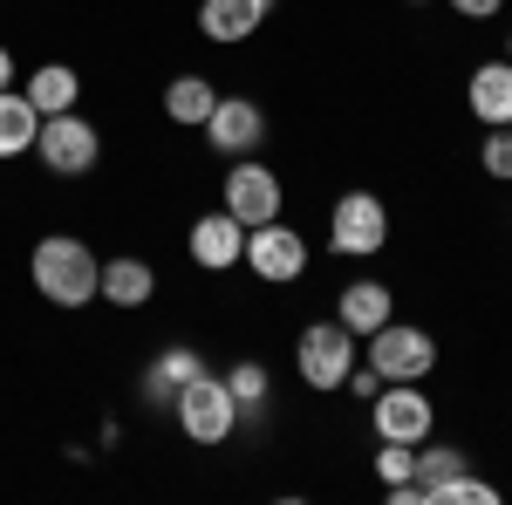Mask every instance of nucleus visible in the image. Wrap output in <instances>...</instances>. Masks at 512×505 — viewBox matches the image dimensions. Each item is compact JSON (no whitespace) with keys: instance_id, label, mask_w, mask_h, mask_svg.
<instances>
[{"instance_id":"1","label":"nucleus","mask_w":512,"mask_h":505,"mask_svg":"<svg viewBox=\"0 0 512 505\" xmlns=\"http://www.w3.org/2000/svg\"><path fill=\"white\" fill-rule=\"evenodd\" d=\"M96 273H103V260L76 233H48L28 253V280H35V294L48 308H89L96 301Z\"/></svg>"},{"instance_id":"2","label":"nucleus","mask_w":512,"mask_h":505,"mask_svg":"<svg viewBox=\"0 0 512 505\" xmlns=\"http://www.w3.org/2000/svg\"><path fill=\"white\" fill-rule=\"evenodd\" d=\"M171 410H178V430H185L192 444H205V451H219L239 430V403H233V389H226L219 369H198L192 383L171 396Z\"/></svg>"},{"instance_id":"3","label":"nucleus","mask_w":512,"mask_h":505,"mask_svg":"<svg viewBox=\"0 0 512 505\" xmlns=\"http://www.w3.org/2000/svg\"><path fill=\"white\" fill-rule=\"evenodd\" d=\"M355 355H362V342H355L342 321H308L294 335V369H301V383L315 389V396H335V389L349 383Z\"/></svg>"},{"instance_id":"4","label":"nucleus","mask_w":512,"mask_h":505,"mask_svg":"<svg viewBox=\"0 0 512 505\" xmlns=\"http://www.w3.org/2000/svg\"><path fill=\"white\" fill-rule=\"evenodd\" d=\"M362 355H369V369L383 376V383H424L437 369V342L431 328H417V321H383L376 335H362Z\"/></svg>"},{"instance_id":"5","label":"nucleus","mask_w":512,"mask_h":505,"mask_svg":"<svg viewBox=\"0 0 512 505\" xmlns=\"http://www.w3.org/2000/svg\"><path fill=\"white\" fill-rule=\"evenodd\" d=\"M35 157L48 164V178H82V171H96V157H103V130L82 117V110L41 117V130H35Z\"/></svg>"},{"instance_id":"6","label":"nucleus","mask_w":512,"mask_h":505,"mask_svg":"<svg viewBox=\"0 0 512 505\" xmlns=\"http://www.w3.org/2000/svg\"><path fill=\"white\" fill-rule=\"evenodd\" d=\"M328 246L349 253V260L383 253V246H390V205L376 192H362V185H349V192L335 198V212H328Z\"/></svg>"},{"instance_id":"7","label":"nucleus","mask_w":512,"mask_h":505,"mask_svg":"<svg viewBox=\"0 0 512 505\" xmlns=\"http://www.w3.org/2000/svg\"><path fill=\"white\" fill-rule=\"evenodd\" d=\"M239 267L253 273V280H267V287H287V280H301V273H308V239L294 233L287 219L246 226V260H239Z\"/></svg>"},{"instance_id":"8","label":"nucleus","mask_w":512,"mask_h":505,"mask_svg":"<svg viewBox=\"0 0 512 505\" xmlns=\"http://www.w3.org/2000/svg\"><path fill=\"white\" fill-rule=\"evenodd\" d=\"M369 424L376 437H396V444H424L437 430V403L424 396V383H383L369 396Z\"/></svg>"},{"instance_id":"9","label":"nucleus","mask_w":512,"mask_h":505,"mask_svg":"<svg viewBox=\"0 0 512 505\" xmlns=\"http://www.w3.org/2000/svg\"><path fill=\"white\" fill-rule=\"evenodd\" d=\"M219 205L233 212L239 226H267V219H280V205H287V185L274 178V164L239 157L233 171H226V192H219Z\"/></svg>"},{"instance_id":"10","label":"nucleus","mask_w":512,"mask_h":505,"mask_svg":"<svg viewBox=\"0 0 512 505\" xmlns=\"http://www.w3.org/2000/svg\"><path fill=\"white\" fill-rule=\"evenodd\" d=\"M260 137H267V110L253 103V96H219L212 103V117H205V144L219 157H253L260 151Z\"/></svg>"},{"instance_id":"11","label":"nucleus","mask_w":512,"mask_h":505,"mask_svg":"<svg viewBox=\"0 0 512 505\" xmlns=\"http://www.w3.org/2000/svg\"><path fill=\"white\" fill-rule=\"evenodd\" d=\"M185 253H192V267L226 273V267H239V260H246V226H239L233 212L219 205V212L192 219V233H185Z\"/></svg>"},{"instance_id":"12","label":"nucleus","mask_w":512,"mask_h":505,"mask_svg":"<svg viewBox=\"0 0 512 505\" xmlns=\"http://www.w3.org/2000/svg\"><path fill=\"white\" fill-rule=\"evenodd\" d=\"M274 21V0H198V35L233 48V41H253Z\"/></svg>"},{"instance_id":"13","label":"nucleus","mask_w":512,"mask_h":505,"mask_svg":"<svg viewBox=\"0 0 512 505\" xmlns=\"http://www.w3.org/2000/svg\"><path fill=\"white\" fill-rule=\"evenodd\" d=\"M465 110H472L485 130H506L512 123V62H478L472 76H465Z\"/></svg>"},{"instance_id":"14","label":"nucleus","mask_w":512,"mask_h":505,"mask_svg":"<svg viewBox=\"0 0 512 505\" xmlns=\"http://www.w3.org/2000/svg\"><path fill=\"white\" fill-rule=\"evenodd\" d=\"M158 294V267L151 260H137V253H117V260H103V273H96V301H110V308H144Z\"/></svg>"},{"instance_id":"15","label":"nucleus","mask_w":512,"mask_h":505,"mask_svg":"<svg viewBox=\"0 0 512 505\" xmlns=\"http://www.w3.org/2000/svg\"><path fill=\"white\" fill-rule=\"evenodd\" d=\"M390 314H396V294L383 287V280H349V287L335 294V321L349 328L355 342H362V335H376Z\"/></svg>"},{"instance_id":"16","label":"nucleus","mask_w":512,"mask_h":505,"mask_svg":"<svg viewBox=\"0 0 512 505\" xmlns=\"http://www.w3.org/2000/svg\"><path fill=\"white\" fill-rule=\"evenodd\" d=\"M198 369H205V355L185 349V342H171V349L151 355V369H144V403H151V410H164V403H171L178 389L192 383Z\"/></svg>"},{"instance_id":"17","label":"nucleus","mask_w":512,"mask_h":505,"mask_svg":"<svg viewBox=\"0 0 512 505\" xmlns=\"http://www.w3.org/2000/svg\"><path fill=\"white\" fill-rule=\"evenodd\" d=\"M21 96L35 103L41 117H62V110H76V96H82V76L69 69V62H41L35 76L21 82Z\"/></svg>"},{"instance_id":"18","label":"nucleus","mask_w":512,"mask_h":505,"mask_svg":"<svg viewBox=\"0 0 512 505\" xmlns=\"http://www.w3.org/2000/svg\"><path fill=\"white\" fill-rule=\"evenodd\" d=\"M212 103H219V89H212L205 76H171L164 82V117L178 123V130H205Z\"/></svg>"},{"instance_id":"19","label":"nucleus","mask_w":512,"mask_h":505,"mask_svg":"<svg viewBox=\"0 0 512 505\" xmlns=\"http://www.w3.org/2000/svg\"><path fill=\"white\" fill-rule=\"evenodd\" d=\"M35 130H41V110L21 89H0V164L35 151Z\"/></svg>"},{"instance_id":"20","label":"nucleus","mask_w":512,"mask_h":505,"mask_svg":"<svg viewBox=\"0 0 512 505\" xmlns=\"http://www.w3.org/2000/svg\"><path fill=\"white\" fill-rule=\"evenodd\" d=\"M226 389H233V403H239V424H260L267 403H274V376H267V362H253V355L226 369Z\"/></svg>"},{"instance_id":"21","label":"nucleus","mask_w":512,"mask_h":505,"mask_svg":"<svg viewBox=\"0 0 512 505\" xmlns=\"http://www.w3.org/2000/svg\"><path fill=\"white\" fill-rule=\"evenodd\" d=\"M424 505H499V485H492V478H478V471L465 465V471H451V478H437Z\"/></svg>"},{"instance_id":"22","label":"nucleus","mask_w":512,"mask_h":505,"mask_svg":"<svg viewBox=\"0 0 512 505\" xmlns=\"http://www.w3.org/2000/svg\"><path fill=\"white\" fill-rule=\"evenodd\" d=\"M376 478H383V485H403V478H417V444L376 437Z\"/></svg>"},{"instance_id":"23","label":"nucleus","mask_w":512,"mask_h":505,"mask_svg":"<svg viewBox=\"0 0 512 505\" xmlns=\"http://www.w3.org/2000/svg\"><path fill=\"white\" fill-rule=\"evenodd\" d=\"M478 164H485V178H492V185H512V123H506V130H485Z\"/></svg>"},{"instance_id":"24","label":"nucleus","mask_w":512,"mask_h":505,"mask_svg":"<svg viewBox=\"0 0 512 505\" xmlns=\"http://www.w3.org/2000/svg\"><path fill=\"white\" fill-rule=\"evenodd\" d=\"M444 7H451L458 21H492V14H499L506 0H444Z\"/></svg>"},{"instance_id":"25","label":"nucleus","mask_w":512,"mask_h":505,"mask_svg":"<svg viewBox=\"0 0 512 505\" xmlns=\"http://www.w3.org/2000/svg\"><path fill=\"white\" fill-rule=\"evenodd\" d=\"M0 89H14V55H7V41H0Z\"/></svg>"},{"instance_id":"26","label":"nucleus","mask_w":512,"mask_h":505,"mask_svg":"<svg viewBox=\"0 0 512 505\" xmlns=\"http://www.w3.org/2000/svg\"><path fill=\"white\" fill-rule=\"evenodd\" d=\"M403 7H431V0H403Z\"/></svg>"},{"instance_id":"27","label":"nucleus","mask_w":512,"mask_h":505,"mask_svg":"<svg viewBox=\"0 0 512 505\" xmlns=\"http://www.w3.org/2000/svg\"><path fill=\"white\" fill-rule=\"evenodd\" d=\"M506 62H512V41H506Z\"/></svg>"}]
</instances>
